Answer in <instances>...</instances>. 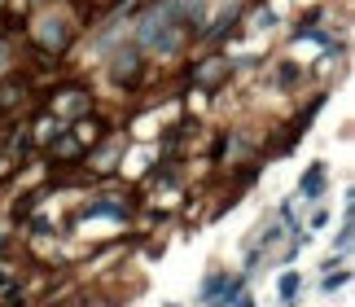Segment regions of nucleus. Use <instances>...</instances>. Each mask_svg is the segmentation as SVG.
Instances as JSON below:
<instances>
[{
	"mask_svg": "<svg viewBox=\"0 0 355 307\" xmlns=\"http://www.w3.org/2000/svg\"><path fill=\"white\" fill-rule=\"evenodd\" d=\"M294 290H298V276H294V272H290V276H281V294H285V299H294Z\"/></svg>",
	"mask_w": 355,
	"mask_h": 307,
	"instance_id": "3",
	"label": "nucleus"
},
{
	"mask_svg": "<svg viewBox=\"0 0 355 307\" xmlns=\"http://www.w3.org/2000/svg\"><path fill=\"white\" fill-rule=\"evenodd\" d=\"M338 246H343V250L351 246V219H347V224H343V233H338Z\"/></svg>",
	"mask_w": 355,
	"mask_h": 307,
	"instance_id": "4",
	"label": "nucleus"
},
{
	"mask_svg": "<svg viewBox=\"0 0 355 307\" xmlns=\"http://www.w3.org/2000/svg\"><path fill=\"white\" fill-rule=\"evenodd\" d=\"M40 35H44L49 40V44H66V31H62V22H53V18H44V22H40Z\"/></svg>",
	"mask_w": 355,
	"mask_h": 307,
	"instance_id": "1",
	"label": "nucleus"
},
{
	"mask_svg": "<svg viewBox=\"0 0 355 307\" xmlns=\"http://www.w3.org/2000/svg\"><path fill=\"white\" fill-rule=\"evenodd\" d=\"M5 58H9V44H5V40H0V71H5Z\"/></svg>",
	"mask_w": 355,
	"mask_h": 307,
	"instance_id": "5",
	"label": "nucleus"
},
{
	"mask_svg": "<svg viewBox=\"0 0 355 307\" xmlns=\"http://www.w3.org/2000/svg\"><path fill=\"white\" fill-rule=\"evenodd\" d=\"M320 185H324V172H320V167H311L307 180H303V193H320Z\"/></svg>",
	"mask_w": 355,
	"mask_h": 307,
	"instance_id": "2",
	"label": "nucleus"
}]
</instances>
